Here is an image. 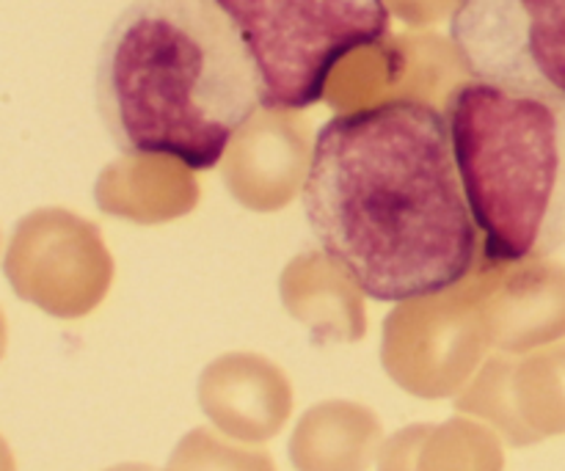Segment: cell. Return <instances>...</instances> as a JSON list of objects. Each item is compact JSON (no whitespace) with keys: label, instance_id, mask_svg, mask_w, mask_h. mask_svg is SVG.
Returning <instances> with one entry per match:
<instances>
[{"label":"cell","instance_id":"6da1fadb","mask_svg":"<svg viewBox=\"0 0 565 471\" xmlns=\"http://www.w3.org/2000/svg\"><path fill=\"white\" fill-rule=\"evenodd\" d=\"M303 213L320 251L373 301L452 290L480 265L450 125L423 99H384L326 121Z\"/></svg>","mask_w":565,"mask_h":471},{"label":"cell","instance_id":"7a4b0ae2","mask_svg":"<svg viewBox=\"0 0 565 471\" xmlns=\"http://www.w3.org/2000/svg\"><path fill=\"white\" fill-rule=\"evenodd\" d=\"M94 99L127 158L224 160L263 108L254 61L213 0H132L103 39Z\"/></svg>","mask_w":565,"mask_h":471},{"label":"cell","instance_id":"3957f363","mask_svg":"<svg viewBox=\"0 0 565 471\" xmlns=\"http://www.w3.org/2000/svg\"><path fill=\"white\" fill-rule=\"evenodd\" d=\"M478 268L550 257L565 243V97L463 81L445 105Z\"/></svg>","mask_w":565,"mask_h":471},{"label":"cell","instance_id":"277c9868","mask_svg":"<svg viewBox=\"0 0 565 471\" xmlns=\"http://www.w3.org/2000/svg\"><path fill=\"white\" fill-rule=\"evenodd\" d=\"M246 44L265 110H303L326 97L337 66L390 33L386 0H213Z\"/></svg>","mask_w":565,"mask_h":471},{"label":"cell","instance_id":"5b68a950","mask_svg":"<svg viewBox=\"0 0 565 471\" xmlns=\"http://www.w3.org/2000/svg\"><path fill=\"white\" fill-rule=\"evenodd\" d=\"M491 347L480 276L436 296L403 301L384 323L381 362L390 378L423 400L452 397Z\"/></svg>","mask_w":565,"mask_h":471},{"label":"cell","instance_id":"8992f818","mask_svg":"<svg viewBox=\"0 0 565 471\" xmlns=\"http://www.w3.org/2000/svg\"><path fill=\"white\" fill-rule=\"evenodd\" d=\"M450 42L475 81L565 97V0H456Z\"/></svg>","mask_w":565,"mask_h":471},{"label":"cell","instance_id":"52a82bcc","mask_svg":"<svg viewBox=\"0 0 565 471\" xmlns=\"http://www.w3.org/2000/svg\"><path fill=\"white\" fill-rule=\"evenodd\" d=\"M456 408L489 422L508 445L527 447L565 433V345L489 358L458 392Z\"/></svg>","mask_w":565,"mask_h":471},{"label":"cell","instance_id":"ba28073f","mask_svg":"<svg viewBox=\"0 0 565 471\" xmlns=\"http://www.w3.org/2000/svg\"><path fill=\"white\" fill-rule=\"evenodd\" d=\"M491 347L530 353L565 336V265L524 259L478 268Z\"/></svg>","mask_w":565,"mask_h":471},{"label":"cell","instance_id":"9c48e42d","mask_svg":"<svg viewBox=\"0 0 565 471\" xmlns=\"http://www.w3.org/2000/svg\"><path fill=\"white\" fill-rule=\"evenodd\" d=\"M39 221V248L44 263L31 279L20 281V296L31 298L55 318H83L108 292L114 263L94 224L70 213H44Z\"/></svg>","mask_w":565,"mask_h":471},{"label":"cell","instance_id":"30bf717a","mask_svg":"<svg viewBox=\"0 0 565 471\" xmlns=\"http://www.w3.org/2000/svg\"><path fill=\"white\" fill-rule=\"evenodd\" d=\"M199 406L230 439L263 445L285 428L292 411V386L268 358L226 353L199 378Z\"/></svg>","mask_w":565,"mask_h":471},{"label":"cell","instance_id":"8fae6325","mask_svg":"<svg viewBox=\"0 0 565 471\" xmlns=\"http://www.w3.org/2000/svg\"><path fill=\"white\" fill-rule=\"evenodd\" d=\"M279 110H268L265 119L254 116L235 136L224 154V176L232 196L248 210H279L307 182L309 158L303 138L276 119Z\"/></svg>","mask_w":565,"mask_h":471},{"label":"cell","instance_id":"7c38bea8","mask_svg":"<svg viewBox=\"0 0 565 471\" xmlns=\"http://www.w3.org/2000/svg\"><path fill=\"white\" fill-rule=\"evenodd\" d=\"M281 303L315 342H359L367 331L362 290L326 251L292 259L281 274Z\"/></svg>","mask_w":565,"mask_h":471},{"label":"cell","instance_id":"4fadbf2b","mask_svg":"<svg viewBox=\"0 0 565 471\" xmlns=\"http://www.w3.org/2000/svg\"><path fill=\"white\" fill-rule=\"evenodd\" d=\"M384 441L381 419L359 403L331 400L309 408L290 439L298 471H367Z\"/></svg>","mask_w":565,"mask_h":471},{"label":"cell","instance_id":"5bb4252c","mask_svg":"<svg viewBox=\"0 0 565 471\" xmlns=\"http://www.w3.org/2000/svg\"><path fill=\"white\" fill-rule=\"evenodd\" d=\"M505 456L489 428L469 419L414 425L381 450L379 471H502Z\"/></svg>","mask_w":565,"mask_h":471},{"label":"cell","instance_id":"9a60e30c","mask_svg":"<svg viewBox=\"0 0 565 471\" xmlns=\"http://www.w3.org/2000/svg\"><path fill=\"white\" fill-rule=\"evenodd\" d=\"M166 471H276L268 452L248 450L196 428L177 445Z\"/></svg>","mask_w":565,"mask_h":471},{"label":"cell","instance_id":"2e32d148","mask_svg":"<svg viewBox=\"0 0 565 471\" xmlns=\"http://www.w3.org/2000/svg\"><path fill=\"white\" fill-rule=\"evenodd\" d=\"M108 471H158V469L143 467V463H121V467H114V469H108Z\"/></svg>","mask_w":565,"mask_h":471}]
</instances>
